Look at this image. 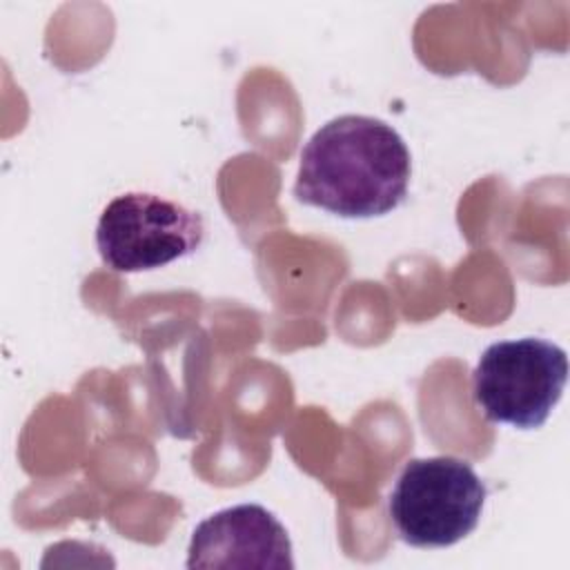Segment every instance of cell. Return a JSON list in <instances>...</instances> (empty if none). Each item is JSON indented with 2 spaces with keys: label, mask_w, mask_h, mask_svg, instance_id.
Masks as SVG:
<instances>
[{
  "label": "cell",
  "mask_w": 570,
  "mask_h": 570,
  "mask_svg": "<svg viewBox=\"0 0 570 570\" xmlns=\"http://www.w3.org/2000/svg\"><path fill=\"white\" fill-rule=\"evenodd\" d=\"M485 497L488 488L468 461L412 459L387 497V514L407 546L448 548L479 525Z\"/></svg>",
  "instance_id": "cell-2"
},
{
  "label": "cell",
  "mask_w": 570,
  "mask_h": 570,
  "mask_svg": "<svg viewBox=\"0 0 570 570\" xmlns=\"http://www.w3.org/2000/svg\"><path fill=\"white\" fill-rule=\"evenodd\" d=\"M205 240L203 216L158 194L127 191L102 209L96 247L114 272H147L194 254Z\"/></svg>",
  "instance_id": "cell-4"
},
{
  "label": "cell",
  "mask_w": 570,
  "mask_h": 570,
  "mask_svg": "<svg viewBox=\"0 0 570 570\" xmlns=\"http://www.w3.org/2000/svg\"><path fill=\"white\" fill-rule=\"evenodd\" d=\"M568 381V354L552 341L523 336L485 347L472 372V399L492 423L541 428Z\"/></svg>",
  "instance_id": "cell-3"
},
{
  "label": "cell",
  "mask_w": 570,
  "mask_h": 570,
  "mask_svg": "<svg viewBox=\"0 0 570 570\" xmlns=\"http://www.w3.org/2000/svg\"><path fill=\"white\" fill-rule=\"evenodd\" d=\"M187 568L292 570V541L285 525L258 503H240L203 519L187 548Z\"/></svg>",
  "instance_id": "cell-5"
},
{
  "label": "cell",
  "mask_w": 570,
  "mask_h": 570,
  "mask_svg": "<svg viewBox=\"0 0 570 570\" xmlns=\"http://www.w3.org/2000/svg\"><path fill=\"white\" fill-rule=\"evenodd\" d=\"M410 176V149L392 125L345 114L321 125L301 149L294 196L341 218H374L405 200Z\"/></svg>",
  "instance_id": "cell-1"
}]
</instances>
